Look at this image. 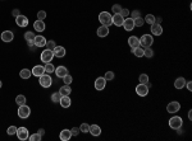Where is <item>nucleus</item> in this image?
Here are the masks:
<instances>
[{
	"label": "nucleus",
	"instance_id": "obj_1",
	"mask_svg": "<svg viewBox=\"0 0 192 141\" xmlns=\"http://www.w3.org/2000/svg\"><path fill=\"white\" fill-rule=\"evenodd\" d=\"M99 22L102 24V25H110L113 24V17H111L110 13L108 12H101L100 14H99Z\"/></svg>",
	"mask_w": 192,
	"mask_h": 141
},
{
	"label": "nucleus",
	"instance_id": "obj_2",
	"mask_svg": "<svg viewBox=\"0 0 192 141\" xmlns=\"http://www.w3.org/2000/svg\"><path fill=\"white\" fill-rule=\"evenodd\" d=\"M38 83H40V85L42 86V88H49L53 84V79H51L50 74H42V75L40 76V80H38Z\"/></svg>",
	"mask_w": 192,
	"mask_h": 141
},
{
	"label": "nucleus",
	"instance_id": "obj_3",
	"mask_svg": "<svg viewBox=\"0 0 192 141\" xmlns=\"http://www.w3.org/2000/svg\"><path fill=\"white\" fill-rule=\"evenodd\" d=\"M152 43H154V38H152L151 34H143V36L140 38V46L143 47V49H145V47H150Z\"/></svg>",
	"mask_w": 192,
	"mask_h": 141
},
{
	"label": "nucleus",
	"instance_id": "obj_4",
	"mask_svg": "<svg viewBox=\"0 0 192 141\" xmlns=\"http://www.w3.org/2000/svg\"><path fill=\"white\" fill-rule=\"evenodd\" d=\"M182 123H183V121H182V118L179 116H174L169 120V126L173 130H177L179 127H182Z\"/></svg>",
	"mask_w": 192,
	"mask_h": 141
},
{
	"label": "nucleus",
	"instance_id": "obj_5",
	"mask_svg": "<svg viewBox=\"0 0 192 141\" xmlns=\"http://www.w3.org/2000/svg\"><path fill=\"white\" fill-rule=\"evenodd\" d=\"M53 59H54V53H53V51L51 50H45L41 52V61L45 62V64H47V62H51L53 61Z\"/></svg>",
	"mask_w": 192,
	"mask_h": 141
},
{
	"label": "nucleus",
	"instance_id": "obj_6",
	"mask_svg": "<svg viewBox=\"0 0 192 141\" xmlns=\"http://www.w3.org/2000/svg\"><path fill=\"white\" fill-rule=\"evenodd\" d=\"M30 114H31V108L28 107V105H19V108H18V116L21 117V118H28L30 117Z\"/></svg>",
	"mask_w": 192,
	"mask_h": 141
},
{
	"label": "nucleus",
	"instance_id": "obj_7",
	"mask_svg": "<svg viewBox=\"0 0 192 141\" xmlns=\"http://www.w3.org/2000/svg\"><path fill=\"white\" fill-rule=\"evenodd\" d=\"M136 93L140 95V97H146V95L149 94V86L146 84L140 83V84L136 86Z\"/></svg>",
	"mask_w": 192,
	"mask_h": 141
},
{
	"label": "nucleus",
	"instance_id": "obj_8",
	"mask_svg": "<svg viewBox=\"0 0 192 141\" xmlns=\"http://www.w3.org/2000/svg\"><path fill=\"white\" fill-rule=\"evenodd\" d=\"M17 137L19 140H22V141H24V140H27L28 139V130L26 129V127H19V129H17Z\"/></svg>",
	"mask_w": 192,
	"mask_h": 141
},
{
	"label": "nucleus",
	"instance_id": "obj_9",
	"mask_svg": "<svg viewBox=\"0 0 192 141\" xmlns=\"http://www.w3.org/2000/svg\"><path fill=\"white\" fill-rule=\"evenodd\" d=\"M15 23H17L18 27H27L28 25V18L26 17V15H22L19 14L18 17H15Z\"/></svg>",
	"mask_w": 192,
	"mask_h": 141
},
{
	"label": "nucleus",
	"instance_id": "obj_10",
	"mask_svg": "<svg viewBox=\"0 0 192 141\" xmlns=\"http://www.w3.org/2000/svg\"><path fill=\"white\" fill-rule=\"evenodd\" d=\"M181 110V104H179V102H170L168 105H166V111L169 112V113H175V112H178Z\"/></svg>",
	"mask_w": 192,
	"mask_h": 141
},
{
	"label": "nucleus",
	"instance_id": "obj_11",
	"mask_svg": "<svg viewBox=\"0 0 192 141\" xmlns=\"http://www.w3.org/2000/svg\"><path fill=\"white\" fill-rule=\"evenodd\" d=\"M13 38H14V34H13L12 31H4L1 33V41L3 42H12Z\"/></svg>",
	"mask_w": 192,
	"mask_h": 141
},
{
	"label": "nucleus",
	"instance_id": "obj_12",
	"mask_svg": "<svg viewBox=\"0 0 192 141\" xmlns=\"http://www.w3.org/2000/svg\"><path fill=\"white\" fill-rule=\"evenodd\" d=\"M123 28L126 31H133L134 28V22L132 18H124V22H123Z\"/></svg>",
	"mask_w": 192,
	"mask_h": 141
},
{
	"label": "nucleus",
	"instance_id": "obj_13",
	"mask_svg": "<svg viewBox=\"0 0 192 141\" xmlns=\"http://www.w3.org/2000/svg\"><path fill=\"white\" fill-rule=\"evenodd\" d=\"M59 103H60V105H62L63 108H69L70 104H72V101H70L69 95H62V98H60Z\"/></svg>",
	"mask_w": 192,
	"mask_h": 141
},
{
	"label": "nucleus",
	"instance_id": "obj_14",
	"mask_svg": "<svg viewBox=\"0 0 192 141\" xmlns=\"http://www.w3.org/2000/svg\"><path fill=\"white\" fill-rule=\"evenodd\" d=\"M151 33L154 34V36H160V34L163 33V28L161 25H160L159 23H152L151 24Z\"/></svg>",
	"mask_w": 192,
	"mask_h": 141
},
{
	"label": "nucleus",
	"instance_id": "obj_15",
	"mask_svg": "<svg viewBox=\"0 0 192 141\" xmlns=\"http://www.w3.org/2000/svg\"><path fill=\"white\" fill-rule=\"evenodd\" d=\"M53 53L55 57H59V59H62V57L65 56V49L62 46H56L55 49L53 50Z\"/></svg>",
	"mask_w": 192,
	"mask_h": 141
},
{
	"label": "nucleus",
	"instance_id": "obj_16",
	"mask_svg": "<svg viewBox=\"0 0 192 141\" xmlns=\"http://www.w3.org/2000/svg\"><path fill=\"white\" fill-rule=\"evenodd\" d=\"M31 71H32V75L40 78L42 74H45V69H44V66H41V65H36V66H33V69H32Z\"/></svg>",
	"mask_w": 192,
	"mask_h": 141
},
{
	"label": "nucleus",
	"instance_id": "obj_17",
	"mask_svg": "<svg viewBox=\"0 0 192 141\" xmlns=\"http://www.w3.org/2000/svg\"><path fill=\"white\" fill-rule=\"evenodd\" d=\"M105 85H106V80L104 78H97L95 81V89L96 90H102V89L105 88Z\"/></svg>",
	"mask_w": 192,
	"mask_h": 141
},
{
	"label": "nucleus",
	"instance_id": "obj_18",
	"mask_svg": "<svg viewBox=\"0 0 192 141\" xmlns=\"http://www.w3.org/2000/svg\"><path fill=\"white\" fill-rule=\"evenodd\" d=\"M124 22V18L120 15V13H117V14L113 15V24H115L117 27H122Z\"/></svg>",
	"mask_w": 192,
	"mask_h": 141
},
{
	"label": "nucleus",
	"instance_id": "obj_19",
	"mask_svg": "<svg viewBox=\"0 0 192 141\" xmlns=\"http://www.w3.org/2000/svg\"><path fill=\"white\" fill-rule=\"evenodd\" d=\"M54 73L56 74L58 78H63L64 75H67V74H68V69H67L65 66H58Z\"/></svg>",
	"mask_w": 192,
	"mask_h": 141
},
{
	"label": "nucleus",
	"instance_id": "obj_20",
	"mask_svg": "<svg viewBox=\"0 0 192 141\" xmlns=\"http://www.w3.org/2000/svg\"><path fill=\"white\" fill-rule=\"evenodd\" d=\"M88 132L91 133L92 136H99L101 133V129H100V126H97V125H91L88 129Z\"/></svg>",
	"mask_w": 192,
	"mask_h": 141
},
{
	"label": "nucleus",
	"instance_id": "obj_21",
	"mask_svg": "<svg viewBox=\"0 0 192 141\" xmlns=\"http://www.w3.org/2000/svg\"><path fill=\"white\" fill-rule=\"evenodd\" d=\"M108 34H109V27H108V25H102L101 24V27L97 28V36L99 37H106Z\"/></svg>",
	"mask_w": 192,
	"mask_h": 141
},
{
	"label": "nucleus",
	"instance_id": "obj_22",
	"mask_svg": "<svg viewBox=\"0 0 192 141\" xmlns=\"http://www.w3.org/2000/svg\"><path fill=\"white\" fill-rule=\"evenodd\" d=\"M128 44L131 46V49H134V47L140 46V38H137L136 36H131L128 38Z\"/></svg>",
	"mask_w": 192,
	"mask_h": 141
},
{
	"label": "nucleus",
	"instance_id": "obj_23",
	"mask_svg": "<svg viewBox=\"0 0 192 141\" xmlns=\"http://www.w3.org/2000/svg\"><path fill=\"white\" fill-rule=\"evenodd\" d=\"M33 42H35V46L36 47H44L45 44H46V40H45V37H42V36H36L33 40Z\"/></svg>",
	"mask_w": 192,
	"mask_h": 141
},
{
	"label": "nucleus",
	"instance_id": "obj_24",
	"mask_svg": "<svg viewBox=\"0 0 192 141\" xmlns=\"http://www.w3.org/2000/svg\"><path fill=\"white\" fill-rule=\"evenodd\" d=\"M59 137L62 141H68V140H70V137H72V132H70V130H63L62 132H60Z\"/></svg>",
	"mask_w": 192,
	"mask_h": 141
},
{
	"label": "nucleus",
	"instance_id": "obj_25",
	"mask_svg": "<svg viewBox=\"0 0 192 141\" xmlns=\"http://www.w3.org/2000/svg\"><path fill=\"white\" fill-rule=\"evenodd\" d=\"M33 28H35V31H37V32H42L45 31V23H44V21H37L33 23Z\"/></svg>",
	"mask_w": 192,
	"mask_h": 141
},
{
	"label": "nucleus",
	"instance_id": "obj_26",
	"mask_svg": "<svg viewBox=\"0 0 192 141\" xmlns=\"http://www.w3.org/2000/svg\"><path fill=\"white\" fill-rule=\"evenodd\" d=\"M184 85H186L184 78H178V79L174 81V88H175V89H182V88H184Z\"/></svg>",
	"mask_w": 192,
	"mask_h": 141
},
{
	"label": "nucleus",
	"instance_id": "obj_27",
	"mask_svg": "<svg viewBox=\"0 0 192 141\" xmlns=\"http://www.w3.org/2000/svg\"><path fill=\"white\" fill-rule=\"evenodd\" d=\"M59 93L62 95H70V93H72V89H70V86L69 85H64V86H62L60 88V90H59Z\"/></svg>",
	"mask_w": 192,
	"mask_h": 141
},
{
	"label": "nucleus",
	"instance_id": "obj_28",
	"mask_svg": "<svg viewBox=\"0 0 192 141\" xmlns=\"http://www.w3.org/2000/svg\"><path fill=\"white\" fill-rule=\"evenodd\" d=\"M132 52L134 53V56H137V57H142L143 56V47H134V49H132Z\"/></svg>",
	"mask_w": 192,
	"mask_h": 141
},
{
	"label": "nucleus",
	"instance_id": "obj_29",
	"mask_svg": "<svg viewBox=\"0 0 192 141\" xmlns=\"http://www.w3.org/2000/svg\"><path fill=\"white\" fill-rule=\"evenodd\" d=\"M31 74H32L31 70H28V69H23V70H21V73H19V76H21L22 79H28V78L31 76Z\"/></svg>",
	"mask_w": 192,
	"mask_h": 141
},
{
	"label": "nucleus",
	"instance_id": "obj_30",
	"mask_svg": "<svg viewBox=\"0 0 192 141\" xmlns=\"http://www.w3.org/2000/svg\"><path fill=\"white\" fill-rule=\"evenodd\" d=\"M60 98H62V94H60L59 92H55L51 94V102H53V103H59Z\"/></svg>",
	"mask_w": 192,
	"mask_h": 141
},
{
	"label": "nucleus",
	"instance_id": "obj_31",
	"mask_svg": "<svg viewBox=\"0 0 192 141\" xmlns=\"http://www.w3.org/2000/svg\"><path fill=\"white\" fill-rule=\"evenodd\" d=\"M44 69H45V73L46 74H51V73L55 71V68H54V65L51 62H47L46 65L44 66Z\"/></svg>",
	"mask_w": 192,
	"mask_h": 141
},
{
	"label": "nucleus",
	"instance_id": "obj_32",
	"mask_svg": "<svg viewBox=\"0 0 192 141\" xmlns=\"http://www.w3.org/2000/svg\"><path fill=\"white\" fill-rule=\"evenodd\" d=\"M15 103H17L18 105H23V104H26V97L24 95H17L15 97Z\"/></svg>",
	"mask_w": 192,
	"mask_h": 141
},
{
	"label": "nucleus",
	"instance_id": "obj_33",
	"mask_svg": "<svg viewBox=\"0 0 192 141\" xmlns=\"http://www.w3.org/2000/svg\"><path fill=\"white\" fill-rule=\"evenodd\" d=\"M143 56H146V57H149V59H151V57L154 56V51L150 49V47H145V49H143Z\"/></svg>",
	"mask_w": 192,
	"mask_h": 141
},
{
	"label": "nucleus",
	"instance_id": "obj_34",
	"mask_svg": "<svg viewBox=\"0 0 192 141\" xmlns=\"http://www.w3.org/2000/svg\"><path fill=\"white\" fill-rule=\"evenodd\" d=\"M35 33L33 32H31V31H28V32H26L24 33V40L26 41H32V40H35Z\"/></svg>",
	"mask_w": 192,
	"mask_h": 141
},
{
	"label": "nucleus",
	"instance_id": "obj_35",
	"mask_svg": "<svg viewBox=\"0 0 192 141\" xmlns=\"http://www.w3.org/2000/svg\"><path fill=\"white\" fill-rule=\"evenodd\" d=\"M41 139H42V136H41L38 132L33 133V135H31V136H28V140H30V141H40Z\"/></svg>",
	"mask_w": 192,
	"mask_h": 141
},
{
	"label": "nucleus",
	"instance_id": "obj_36",
	"mask_svg": "<svg viewBox=\"0 0 192 141\" xmlns=\"http://www.w3.org/2000/svg\"><path fill=\"white\" fill-rule=\"evenodd\" d=\"M143 21H145L146 23H149V24H152V23H155V17H154L152 14H147Z\"/></svg>",
	"mask_w": 192,
	"mask_h": 141
},
{
	"label": "nucleus",
	"instance_id": "obj_37",
	"mask_svg": "<svg viewBox=\"0 0 192 141\" xmlns=\"http://www.w3.org/2000/svg\"><path fill=\"white\" fill-rule=\"evenodd\" d=\"M45 46L47 47V50H51V51H53V50L56 47V44H55V41L50 40V41H46V44H45Z\"/></svg>",
	"mask_w": 192,
	"mask_h": 141
},
{
	"label": "nucleus",
	"instance_id": "obj_38",
	"mask_svg": "<svg viewBox=\"0 0 192 141\" xmlns=\"http://www.w3.org/2000/svg\"><path fill=\"white\" fill-rule=\"evenodd\" d=\"M62 79H63V81L67 85H69L70 83L73 81V78H72V75H69V74H67V75H64V76H63Z\"/></svg>",
	"mask_w": 192,
	"mask_h": 141
},
{
	"label": "nucleus",
	"instance_id": "obj_39",
	"mask_svg": "<svg viewBox=\"0 0 192 141\" xmlns=\"http://www.w3.org/2000/svg\"><path fill=\"white\" fill-rule=\"evenodd\" d=\"M133 22H134V27H142L143 25V19L141 18V17H138V18H136V19H133Z\"/></svg>",
	"mask_w": 192,
	"mask_h": 141
},
{
	"label": "nucleus",
	"instance_id": "obj_40",
	"mask_svg": "<svg viewBox=\"0 0 192 141\" xmlns=\"http://www.w3.org/2000/svg\"><path fill=\"white\" fill-rule=\"evenodd\" d=\"M138 80H140V83H142V84H146V83H149V75H146V74H141Z\"/></svg>",
	"mask_w": 192,
	"mask_h": 141
},
{
	"label": "nucleus",
	"instance_id": "obj_41",
	"mask_svg": "<svg viewBox=\"0 0 192 141\" xmlns=\"http://www.w3.org/2000/svg\"><path fill=\"white\" fill-rule=\"evenodd\" d=\"M88 129H90V126H88L87 123H82L81 127H79V131H81L82 133H87L88 132Z\"/></svg>",
	"mask_w": 192,
	"mask_h": 141
},
{
	"label": "nucleus",
	"instance_id": "obj_42",
	"mask_svg": "<svg viewBox=\"0 0 192 141\" xmlns=\"http://www.w3.org/2000/svg\"><path fill=\"white\" fill-rule=\"evenodd\" d=\"M6 133H8V135H15V133H17V127L15 126H10L9 127L8 130H6Z\"/></svg>",
	"mask_w": 192,
	"mask_h": 141
},
{
	"label": "nucleus",
	"instance_id": "obj_43",
	"mask_svg": "<svg viewBox=\"0 0 192 141\" xmlns=\"http://www.w3.org/2000/svg\"><path fill=\"white\" fill-rule=\"evenodd\" d=\"M104 79L106 80V81H109V80H113L114 79V73L113 71H106V74H105Z\"/></svg>",
	"mask_w": 192,
	"mask_h": 141
},
{
	"label": "nucleus",
	"instance_id": "obj_44",
	"mask_svg": "<svg viewBox=\"0 0 192 141\" xmlns=\"http://www.w3.org/2000/svg\"><path fill=\"white\" fill-rule=\"evenodd\" d=\"M45 18H46V12L45 10H40L37 13V19L38 21H44Z\"/></svg>",
	"mask_w": 192,
	"mask_h": 141
},
{
	"label": "nucleus",
	"instance_id": "obj_45",
	"mask_svg": "<svg viewBox=\"0 0 192 141\" xmlns=\"http://www.w3.org/2000/svg\"><path fill=\"white\" fill-rule=\"evenodd\" d=\"M111 10H113L114 14H117V13H120V10H122V6H120L119 4H114L113 6H111Z\"/></svg>",
	"mask_w": 192,
	"mask_h": 141
},
{
	"label": "nucleus",
	"instance_id": "obj_46",
	"mask_svg": "<svg viewBox=\"0 0 192 141\" xmlns=\"http://www.w3.org/2000/svg\"><path fill=\"white\" fill-rule=\"evenodd\" d=\"M129 14H131V18H132V19H136V18L141 17V13H140V10H133L132 13H129Z\"/></svg>",
	"mask_w": 192,
	"mask_h": 141
},
{
	"label": "nucleus",
	"instance_id": "obj_47",
	"mask_svg": "<svg viewBox=\"0 0 192 141\" xmlns=\"http://www.w3.org/2000/svg\"><path fill=\"white\" fill-rule=\"evenodd\" d=\"M120 15H122L123 18H128V15H129V10H128V9H123V8H122Z\"/></svg>",
	"mask_w": 192,
	"mask_h": 141
},
{
	"label": "nucleus",
	"instance_id": "obj_48",
	"mask_svg": "<svg viewBox=\"0 0 192 141\" xmlns=\"http://www.w3.org/2000/svg\"><path fill=\"white\" fill-rule=\"evenodd\" d=\"M70 132H72V136H78V133L81 132V131H79L78 127H73V129L70 130Z\"/></svg>",
	"mask_w": 192,
	"mask_h": 141
},
{
	"label": "nucleus",
	"instance_id": "obj_49",
	"mask_svg": "<svg viewBox=\"0 0 192 141\" xmlns=\"http://www.w3.org/2000/svg\"><path fill=\"white\" fill-rule=\"evenodd\" d=\"M186 86H187L188 90H192V81H186Z\"/></svg>",
	"mask_w": 192,
	"mask_h": 141
},
{
	"label": "nucleus",
	"instance_id": "obj_50",
	"mask_svg": "<svg viewBox=\"0 0 192 141\" xmlns=\"http://www.w3.org/2000/svg\"><path fill=\"white\" fill-rule=\"evenodd\" d=\"M12 14H13V15H14V17H18V15H19V14H21V12H19V10H18V9H14V10H13V12H12Z\"/></svg>",
	"mask_w": 192,
	"mask_h": 141
},
{
	"label": "nucleus",
	"instance_id": "obj_51",
	"mask_svg": "<svg viewBox=\"0 0 192 141\" xmlns=\"http://www.w3.org/2000/svg\"><path fill=\"white\" fill-rule=\"evenodd\" d=\"M27 44H28V46H30V47H33V46H35L33 40H32V41H27Z\"/></svg>",
	"mask_w": 192,
	"mask_h": 141
},
{
	"label": "nucleus",
	"instance_id": "obj_52",
	"mask_svg": "<svg viewBox=\"0 0 192 141\" xmlns=\"http://www.w3.org/2000/svg\"><path fill=\"white\" fill-rule=\"evenodd\" d=\"M37 132H38V133H40V135H41V136H42V135H44V133H45V130H44V129H40V130H38V131H37Z\"/></svg>",
	"mask_w": 192,
	"mask_h": 141
},
{
	"label": "nucleus",
	"instance_id": "obj_53",
	"mask_svg": "<svg viewBox=\"0 0 192 141\" xmlns=\"http://www.w3.org/2000/svg\"><path fill=\"white\" fill-rule=\"evenodd\" d=\"M188 118L192 120V111H188Z\"/></svg>",
	"mask_w": 192,
	"mask_h": 141
},
{
	"label": "nucleus",
	"instance_id": "obj_54",
	"mask_svg": "<svg viewBox=\"0 0 192 141\" xmlns=\"http://www.w3.org/2000/svg\"><path fill=\"white\" fill-rule=\"evenodd\" d=\"M1 86H3V83H1V80H0V88H1Z\"/></svg>",
	"mask_w": 192,
	"mask_h": 141
}]
</instances>
